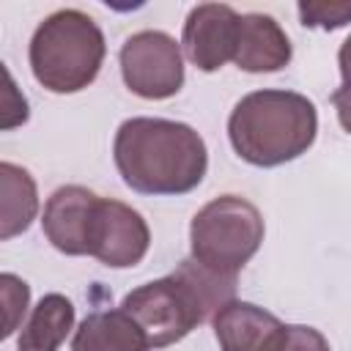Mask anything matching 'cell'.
<instances>
[{
	"label": "cell",
	"instance_id": "obj_19",
	"mask_svg": "<svg viewBox=\"0 0 351 351\" xmlns=\"http://www.w3.org/2000/svg\"><path fill=\"white\" fill-rule=\"evenodd\" d=\"M332 104H335V110H337V121H340V126L351 134V96L348 93H343L340 88L332 93Z\"/></svg>",
	"mask_w": 351,
	"mask_h": 351
},
{
	"label": "cell",
	"instance_id": "obj_4",
	"mask_svg": "<svg viewBox=\"0 0 351 351\" xmlns=\"http://www.w3.org/2000/svg\"><path fill=\"white\" fill-rule=\"evenodd\" d=\"M104 52L96 19L77 8H60L36 27L27 58L38 85L52 93H77L99 77Z\"/></svg>",
	"mask_w": 351,
	"mask_h": 351
},
{
	"label": "cell",
	"instance_id": "obj_9",
	"mask_svg": "<svg viewBox=\"0 0 351 351\" xmlns=\"http://www.w3.org/2000/svg\"><path fill=\"white\" fill-rule=\"evenodd\" d=\"M99 195L80 184H66L55 189L41 214V228L47 241L63 255H88V236L93 225Z\"/></svg>",
	"mask_w": 351,
	"mask_h": 351
},
{
	"label": "cell",
	"instance_id": "obj_8",
	"mask_svg": "<svg viewBox=\"0 0 351 351\" xmlns=\"http://www.w3.org/2000/svg\"><path fill=\"white\" fill-rule=\"evenodd\" d=\"M239 16L225 3H200L186 14L181 47L192 66L200 71H217L236 52Z\"/></svg>",
	"mask_w": 351,
	"mask_h": 351
},
{
	"label": "cell",
	"instance_id": "obj_6",
	"mask_svg": "<svg viewBox=\"0 0 351 351\" xmlns=\"http://www.w3.org/2000/svg\"><path fill=\"white\" fill-rule=\"evenodd\" d=\"M121 74L132 93L143 99H170L184 85V58L173 36L140 30L121 47Z\"/></svg>",
	"mask_w": 351,
	"mask_h": 351
},
{
	"label": "cell",
	"instance_id": "obj_5",
	"mask_svg": "<svg viewBox=\"0 0 351 351\" xmlns=\"http://www.w3.org/2000/svg\"><path fill=\"white\" fill-rule=\"evenodd\" d=\"M261 241L263 217L250 200L239 195L214 197L192 217L189 225L192 258L217 274L236 277L258 252Z\"/></svg>",
	"mask_w": 351,
	"mask_h": 351
},
{
	"label": "cell",
	"instance_id": "obj_16",
	"mask_svg": "<svg viewBox=\"0 0 351 351\" xmlns=\"http://www.w3.org/2000/svg\"><path fill=\"white\" fill-rule=\"evenodd\" d=\"M299 19L304 27L335 30L351 22V3H299Z\"/></svg>",
	"mask_w": 351,
	"mask_h": 351
},
{
	"label": "cell",
	"instance_id": "obj_3",
	"mask_svg": "<svg viewBox=\"0 0 351 351\" xmlns=\"http://www.w3.org/2000/svg\"><path fill=\"white\" fill-rule=\"evenodd\" d=\"M315 104L296 90H252L236 101L228 118L233 151L255 167L293 162L315 143Z\"/></svg>",
	"mask_w": 351,
	"mask_h": 351
},
{
	"label": "cell",
	"instance_id": "obj_10",
	"mask_svg": "<svg viewBox=\"0 0 351 351\" xmlns=\"http://www.w3.org/2000/svg\"><path fill=\"white\" fill-rule=\"evenodd\" d=\"M211 324L219 351H280L285 340V324L252 302H228Z\"/></svg>",
	"mask_w": 351,
	"mask_h": 351
},
{
	"label": "cell",
	"instance_id": "obj_7",
	"mask_svg": "<svg viewBox=\"0 0 351 351\" xmlns=\"http://www.w3.org/2000/svg\"><path fill=\"white\" fill-rule=\"evenodd\" d=\"M148 247L151 230L143 214L121 200L99 197L88 236V255L110 269H129L145 258Z\"/></svg>",
	"mask_w": 351,
	"mask_h": 351
},
{
	"label": "cell",
	"instance_id": "obj_13",
	"mask_svg": "<svg viewBox=\"0 0 351 351\" xmlns=\"http://www.w3.org/2000/svg\"><path fill=\"white\" fill-rule=\"evenodd\" d=\"M74 329V304L63 293H44L22 324L16 348L19 351H58Z\"/></svg>",
	"mask_w": 351,
	"mask_h": 351
},
{
	"label": "cell",
	"instance_id": "obj_12",
	"mask_svg": "<svg viewBox=\"0 0 351 351\" xmlns=\"http://www.w3.org/2000/svg\"><path fill=\"white\" fill-rule=\"evenodd\" d=\"M71 351H151L145 332L126 310L90 313L74 332Z\"/></svg>",
	"mask_w": 351,
	"mask_h": 351
},
{
	"label": "cell",
	"instance_id": "obj_2",
	"mask_svg": "<svg viewBox=\"0 0 351 351\" xmlns=\"http://www.w3.org/2000/svg\"><path fill=\"white\" fill-rule=\"evenodd\" d=\"M233 299L236 277L217 274L195 258H186L167 277L129 291L121 310L137 321L151 348H165L184 340L195 326L214 318Z\"/></svg>",
	"mask_w": 351,
	"mask_h": 351
},
{
	"label": "cell",
	"instance_id": "obj_17",
	"mask_svg": "<svg viewBox=\"0 0 351 351\" xmlns=\"http://www.w3.org/2000/svg\"><path fill=\"white\" fill-rule=\"evenodd\" d=\"M280 351H329V343H326V337L315 326L288 324L285 326V340H282Z\"/></svg>",
	"mask_w": 351,
	"mask_h": 351
},
{
	"label": "cell",
	"instance_id": "obj_11",
	"mask_svg": "<svg viewBox=\"0 0 351 351\" xmlns=\"http://www.w3.org/2000/svg\"><path fill=\"white\" fill-rule=\"evenodd\" d=\"M291 41L280 22L269 14H241L239 16V36L233 63L241 71L263 74L280 71L291 63Z\"/></svg>",
	"mask_w": 351,
	"mask_h": 351
},
{
	"label": "cell",
	"instance_id": "obj_14",
	"mask_svg": "<svg viewBox=\"0 0 351 351\" xmlns=\"http://www.w3.org/2000/svg\"><path fill=\"white\" fill-rule=\"evenodd\" d=\"M36 214L38 192L33 176L14 162H0V239L25 233Z\"/></svg>",
	"mask_w": 351,
	"mask_h": 351
},
{
	"label": "cell",
	"instance_id": "obj_1",
	"mask_svg": "<svg viewBox=\"0 0 351 351\" xmlns=\"http://www.w3.org/2000/svg\"><path fill=\"white\" fill-rule=\"evenodd\" d=\"M112 156L123 184L140 195H186L208 170L203 137L189 123L170 118L123 121Z\"/></svg>",
	"mask_w": 351,
	"mask_h": 351
},
{
	"label": "cell",
	"instance_id": "obj_15",
	"mask_svg": "<svg viewBox=\"0 0 351 351\" xmlns=\"http://www.w3.org/2000/svg\"><path fill=\"white\" fill-rule=\"evenodd\" d=\"M0 291H3V304H5V324H3V337L14 335V329L19 326L27 302H30V285L25 280H19L11 271L0 274Z\"/></svg>",
	"mask_w": 351,
	"mask_h": 351
},
{
	"label": "cell",
	"instance_id": "obj_18",
	"mask_svg": "<svg viewBox=\"0 0 351 351\" xmlns=\"http://www.w3.org/2000/svg\"><path fill=\"white\" fill-rule=\"evenodd\" d=\"M337 63H340V77H343V85L340 90L351 96V36L340 44V52H337Z\"/></svg>",
	"mask_w": 351,
	"mask_h": 351
}]
</instances>
